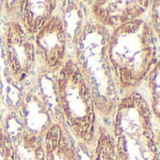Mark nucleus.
<instances>
[{
  "label": "nucleus",
  "instance_id": "nucleus-9",
  "mask_svg": "<svg viewBox=\"0 0 160 160\" xmlns=\"http://www.w3.org/2000/svg\"><path fill=\"white\" fill-rule=\"evenodd\" d=\"M43 147L51 150L58 160H77V154L68 131L60 122H54L42 137Z\"/></svg>",
  "mask_w": 160,
  "mask_h": 160
},
{
  "label": "nucleus",
  "instance_id": "nucleus-3",
  "mask_svg": "<svg viewBox=\"0 0 160 160\" xmlns=\"http://www.w3.org/2000/svg\"><path fill=\"white\" fill-rule=\"evenodd\" d=\"M112 118V134L121 160H159L153 118L140 92H123Z\"/></svg>",
  "mask_w": 160,
  "mask_h": 160
},
{
  "label": "nucleus",
  "instance_id": "nucleus-13",
  "mask_svg": "<svg viewBox=\"0 0 160 160\" xmlns=\"http://www.w3.org/2000/svg\"><path fill=\"white\" fill-rule=\"evenodd\" d=\"M150 21L149 26L153 37L160 44V0L151 1L150 5Z\"/></svg>",
  "mask_w": 160,
  "mask_h": 160
},
{
  "label": "nucleus",
  "instance_id": "nucleus-4",
  "mask_svg": "<svg viewBox=\"0 0 160 160\" xmlns=\"http://www.w3.org/2000/svg\"><path fill=\"white\" fill-rule=\"evenodd\" d=\"M59 110L70 131L83 142L95 136V105L92 90L77 63L66 59L57 78Z\"/></svg>",
  "mask_w": 160,
  "mask_h": 160
},
{
  "label": "nucleus",
  "instance_id": "nucleus-1",
  "mask_svg": "<svg viewBox=\"0 0 160 160\" xmlns=\"http://www.w3.org/2000/svg\"><path fill=\"white\" fill-rule=\"evenodd\" d=\"M108 58L121 92L136 91L157 61L156 45L149 23L140 18L111 30Z\"/></svg>",
  "mask_w": 160,
  "mask_h": 160
},
{
  "label": "nucleus",
  "instance_id": "nucleus-7",
  "mask_svg": "<svg viewBox=\"0 0 160 160\" xmlns=\"http://www.w3.org/2000/svg\"><path fill=\"white\" fill-rule=\"evenodd\" d=\"M151 1H94L91 5V12L95 22L113 30L116 28L140 19L150 8Z\"/></svg>",
  "mask_w": 160,
  "mask_h": 160
},
{
  "label": "nucleus",
  "instance_id": "nucleus-5",
  "mask_svg": "<svg viewBox=\"0 0 160 160\" xmlns=\"http://www.w3.org/2000/svg\"><path fill=\"white\" fill-rule=\"evenodd\" d=\"M67 32L64 18L52 12L43 28L34 37L35 59L44 72L59 70L64 64Z\"/></svg>",
  "mask_w": 160,
  "mask_h": 160
},
{
  "label": "nucleus",
  "instance_id": "nucleus-8",
  "mask_svg": "<svg viewBox=\"0 0 160 160\" xmlns=\"http://www.w3.org/2000/svg\"><path fill=\"white\" fill-rule=\"evenodd\" d=\"M56 7V1H48V0L22 1L20 10L21 21L19 22L28 35L35 37L48 21Z\"/></svg>",
  "mask_w": 160,
  "mask_h": 160
},
{
  "label": "nucleus",
  "instance_id": "nucleus-11",
  "mask_svg": "<svg viewBox=\"0 0 160 160\" xmlns=\"http://www.w3.org/2000/svg\"><path fill=\"white\" fill-rule=\"evenodd\" d=\"M145 81L149 92L148 104L152 118L160 123V59H157L151 68Z\"/></svg>",
  "mask_w": 160,
  "mask_h": 160
},
{
  "label": "nucleus",
  "instance_id": "nucleus-12",
  "mask_svg": "<svg viewBox=\"0 0 160 160\" xmlns=\"http://www.w3.org/2000/svg\"><path fill=\"white\" fill-rule=\"evenodd\" d=\"M95 160H121L113 134L107 128H101L96 140Z\"/></svg>",
  "mask_w": 160,
  "mask_h": 160
},
{
  "label": "nucleus",
  "instance_id": "nucleus-10",
  "mask_svg": "<svg viewBox=\"0 0 160 160\" xmlns=\"http://www.w3.org/2000/svg\"><path fill=\"white\" fill-rule=\"evenodd\" d=\"M14 160H45L42 137L24 127L12 139Z\"/></svg>",
  "mask_w": 160,
  "mask_h": 160
},
{
  "label": "nucleus",
  "instance_id": "nucleus-15",
  "mask_svg": "<svg viewBox=\"0 0 160 160\" xmlns=\"http://www.w3.org/2000/svg\"><path fill=\"white\" fill-rule=\"evenodd\" d=\"M155 142H156V147H157V152H158V157L160 160V128L155 134Z\"/></svg>",
  "mask_w": 160,
  "mask_h": 160
},
{
  "label": "nucleus",
  "instance_id": "nucleus-6",
  "mask_svg": "<svg viewBox=\"0 0 160 160\" xmlns=\"http://www.w3.org/2000/svg\"><path fill=\"white\" fill-rule=\"evenodd\" d=\"M5 51L7 65L14 81L21 82L30 72L34 60V41L20 22L12 20L8 23L5 34Z\"/></svg>",
  "mask_w": 160,
  "mask_h": 160
},
{
  "label": "nucleus",
  "instance_id": "nucleus-2",
  "mask_svg": "<svg viewBox=\"0 0 160 160\" xmlns=\"http://www.w3.org/2000/svg\"><path fill=\"white\" fill-rule=\"evenodd\" d=\"M110 30L94 20L78 33L76 63L89 84L95 109L106 117H113L122 96L108 58Z\"/></svg>",
  "mask_w": 160,
  "mask_h": 160
},
{
  "label": "nucleus",
  "instance_id": "nucleus-14",
  "mask_svg": "<svg viewBox=\"0 0 160 160\" xmlns=\"http://www.w3.org/2000/svg\"><path fill=\"white\" fill-rule=\"evenodd\" d=\"M0 160H14L12 138L0 125Z\"/></svg>",
  "mask_w": 160,
  "mask_h": 160
}]
</instances>
